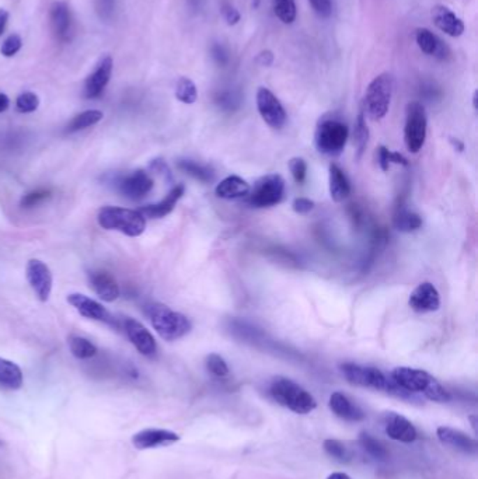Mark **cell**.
Wrapping results in <instances>:
<instances>
[{"mask_svg":"<svg viewBox=\"0 0 478 479\" xmlns=\"http://www.w3.org/2000/svg\"><path fill=\"white\" fill-rule=\"evenodd\" d=\"M390 379L410 394H424L428 400L435 402H447L450 400L446 388L428 372L411 367H396Z\"/></svg>","mask_w":478,"mask_h":479,"instance_id":"cell-1","label":"cell"},{"mask_svg":"<svg viewBox=\"0 0 478 479\" xmlns=\"http://www.w3.org/2000/svg\"><path fill=\"white\" fill-rule=\"evenodd\" d=\"M146 314L156 333L160 335V338L169 342L184 338L193 328L191 321L184 314L174 311L160 303L147 305Z\"/></svg>","mask_w":478,"mask_h":479,"instance_id":"cell-2","label":"cell"},{"mask_svg":"<svg viewBox=\"0 0 478 479\" xmlns=\"http://www.w3.org/2000/svg\"><path fill=\"white\" fill-rule=\"evenodd\" d=\"M269 394L279 405L299 415L310 413L317 408L314 397L286 377L274 379L269 386Z\"/></svg>","mask_w":478,"mask_h":479,"instance_id":"cell-3","label":"cell"},{"mask_svg":"<svg viewBox=\"0 0 478 479\" xmlns=\"http://www.w3.org/2000/svg\"><path fill=\"white\" fill-rule=\"evenodd\" d=\"M341 373L348 383L358 387L386 391L398 397L410 395V393L400 388L391 379L386 377V374L376 367L362 366L357 363H344L341 365Z\"/></svg>","mask_w":478,"mask_h":479,"instance_id":"cell-4","label":"cell"},{"mask_svg":"<svg viewBox=\"0 0 478 479\" xmlns=\"http://www.w3.org/2000/svg\"><path fill=\"white\" fill-rule=\"evenodd\" d=\"M394 76L383 72L376 76L368 86L364 98V112L372 121H380L386 116L390 108L391 97L394 93Z\"/></svg>","mask_w":478,"mask_h":479,"instance_id":"cell-5","label":"cell"},{"mask_svg":"<svg viewBox=\"0 0 478 479\" xmlns=\"http://www.w3.org/2000/svg\"><path fill=\"white\" fill-rule=\"evenodd\" d=\"M98 225L105 230H115L128 237H139L146 229V219L139 211L105 206L97 216Z\"/></svg>","mask_w":478,"mask_h":479,"instance_id":"cell-6","label":"cell"},{"mask_svg":"<svg viewBox=\"0 0 478 479\" xmlns=\"http://www.w3.org/2000/svg\"><path fill=\"white\" fill-rule=\"evenodd\" d=\"M348 136L350 129L343 121L334 116H324L315 128L314 144L323 154L338 155L343 153Z\"/></svg>","mask_w":478,"mask_h":479,"instance_id":"cell-7","label":"cell"},{"mask_svg":"<svg viewBox=\"0 0 478 479\" xmlns=\"http://www.w3.org/2000/svg\"><path fill=\"white\" fill-rule=\"evenodd\" d=\"M428 116L425 107L418 101L408 102L405 108V123H404V143L408 151L418 153L426 139Z\"/></svg>","mask_w":478,"mask_h":479,"instance_id":"cell-8","label":"cell"},{"mask_svg":"<svg viewBox=\"0 0 478 479\" xmlns=\"http://www.w3.org/2000/svg\"><path fill=\"white\" fill-rule=\"evenodd\" d=\"M285 194V181L279 174L261 177L246 197V202L253 208H271L278 205Z\"/></svg>","mask_w":478,"mask_h":479,"instance_id":"cell-9","label":"cell"},{"mask_svg":"<svg viewBox=\"0 0 478 479\" xmlns=\"http://www.w3.org/2000/svg\"><path fill=\"white\" fill-rule=\"evenodd\" d=\"M257 109L267 125L274 129H281L286 122V111L278 97L267 87L257 90Z\"/></svg>","mask_w":478,"mask_h":479,"instance_id":"cell-10","label":"cell"},{"mask_svg":"<svg viewBox=\"0 0 478 479\" xmlns=\"http://www.w3.org/2000/svg\"><path fill=\"white\" fill-rule=\"evenodd\" d=\"M26 276L38 300L43 303L48 301L54 283V277L48 265L41 259H30L26 266Z\"/></svg>","mask_w":478,"mask_h":479,"instance_id":"cell-11","label":"cell"},{"mask_svg":"<svg viewBox=\"0 0 478 479\" xmlns=\"http://www.w3.org/2000/svg\"><path fill=\"white\" fill-rule=\"evenodd\" d=\"M68 303L75 307V310L89 318V319H94V321H101V323H105L111 327H115L118 328V323H117V319L115 317L111 315V312L103 307L100 303H97L96 300L82 294V293H72L68 296Z\"/></svg>","mask_w":478,"mask_h":479,"instance_id":"cell-12","label":"cell"},{"mask_svg":"<svg viewBox=\"0 0 478 479\" xmlns=\"http://www.w3.org/2000/svg\"><path fill=\"white\" fill-rule=\"evenodd\" d=\"M124 328L130 344L137 349V352L146 358H153L157 352V345L153 335L146 330L143 324L133 318H125Z\"/></svg>","mask_w":478,"mask_h":479,"instance_id":"cell-13","label":"cell"},{"mask_svg":"<svg viewBox=\"0 0 478 479\" xmlns=\"http://www.w3.org/2000/svg\"><path fill=\"white\" fill-rule=\"evenodd\" d=\"M180 440V436L166 429H144L133 434L132 444L137 450L167 447Z\"/></svg>","mask_w":478,"mask_h":479,"instance_id":"cell-14","label":"cell"},{"mask_svg":"<svg viewBox=\"0 0 478 479\" xmlns=\"http://www.w3.org/2000/svg\"><path fill=\"white\" fill-rule=\"evenodd\" d=\"M408 304L415 312H419V314L432 312V311L439 310L440 296H439L438 289L432 283L422 282L411 291Z\"/></svg>","mask_w":478,"mask_h":479,"instance_id":"cell-15","label":"cell"},{"mask_svg":"<svg viewBox=\"0 0 478 479\" xmlns=\"http://www.w3.org/2000/svg\"><path fill=\"white\" fill-rule=\"evenodd\" d=\"M153 185L154 183L151 177L146 172L137 170L124 177L118 184V190L124 197L132 201H139L153 190Z\"/></svg>","mask_w":478,"mask_h":479,"instance_id":"cell-16","label":"cell"},{"mask_svg":"<svg viewBox=\"0 0 478 479\" xmlns=\"http://www.w3.org/2000/svg\"><path fill=\"white\" fill-rule=\"evenodd\" d=\"M112 58L110 55L101 58L97 63L94 72L86 79L84 83V97L86 98H97L101 96L104 89L107 87L111 75H112Z\"/></svg>","mask_w":478,"mask_h":479,"instance_id":"cell-17","label":"cell"},{"mask_svg":"<svg viewBox=\"0 0 478 479\" xmlns=\"http://www.w3.org/2000/svg\"><path fill=\"white\" fill-rule=\"evenodd\" d=\"M384 430L390 439L401 443H412L418 436L415 426L405 416L396 412H386Z\"/></svg>","mask_w":478,"mask_h":479,"instance_id":"cell-18","label":"cell"},{"mask_svg":"<svg viewBox=\"0 0 478 479\" xmlns=\"http://www.w3.org/2000/svg\"><path fill=\"white\" fill-rule=\"evenodd\" d=\"M438 439L446 444L450 446L458 451H463L465 454H475L478 450V444L475 441V439L470 437L468 434H465L461 430L449 427V426H440L436 430Z\"/></svg>","mask_w":478,"mask_h":479,"instance_id":"cell-19","label":"cell"},{"mask_svg":"<svg viewBox=\"0 0 478 479\" xmlns=\"http://www.w3.org/2000/svg\"><path fill=\"white\" fill-rule=\"evenodd\" d=\"M432 20L433 24L449 37L456 38L464 33V23L461 19L446 6H435L432 9Z\"/></svg>","mask_w":478,"mask_h":479,"instance_id":"cell-20","label":"cell"},{"mask_svg":"<svg viewBox=\"0 0 478 479\" xmlns=\"http://www.w3.org/2000/svg\"><path fill=\"white\" fill-rule=\"evenodd\" d=\"M89 279L93 290L101 300L112 303L119 297V286L111 273L105 271H94L90 272Z\"/></svg>","mask_w":478,"mask_h":479,"instance_id":"cell-21","label":"cell"},{"mask_svg":"<svg viewBox=\"0 0 478 479\" xmlns=\"http://www.w3.org/2000/svg\"><path fill=\"white\" fill-rule=\"evenodd\" d=\"M184 191V185H176L162 202L143 206L139 209V212L144 216V219H162L173 212L177 202L183 198Z\"/></svg>","mask_w":478,"mask_h":479,"instance_id":"cell-22","label":"cell"},{"mask_svg":"<svg viewBox=\"0 0 478 479\" xmlns=\"http://www.w3.org/2000/svg\"><path fill=\"white\" fill-rule=\"evenodd\" d=\"M415 41L424 54L435 56L439 61H446L450 55L447 45L428 29H418L415 31Z\"/></svg>","mask_w":478,"mask_h":479,"instance_id":"cell-23","label":"cell"},{"mask_svg":"<svg viewBox=\"0 0 478 479\" xmlns=\"http://www.w3.org/2000/svg\"><path fill=\"white\" fill-rule=\"evenodd\" d=\"M330 409L341 419L348 422H361L365 419V412L355 405L345 394L334 393L330 397Z\"/></svg>","mask_w":478,"mask_h":479,"instance_id":"cell-24","label":"cell"},{"mask_svg":"<svg viewBox=\"0 0 478 479\" xmlns=\"http://www.w3.org/2000/svg\"><path fill=\"white\" fill-rule=\"evenodd\" d=\"M329 190L334 202H344L351 195V184L340 166L331 163L329 167Z\"/></svg>","mask_w":478,"mask_h":479,"instance_id":"cell-25","label":"cell"},{"mask_svg":"<svg viewBox=\"0 0 478 479\" xmlns=\"http://www.w3.org/2000/svg\"><path fill=\"white\" fill-rule=\"evenodd\" d=\"M250 184L243 180L239 176H229L225 180H222L215 190V194L221 199H239V198H246L247 194L250 192Z\"/></svg>","mask_w":478,"mask_h":479,"instance_id":"cell-26","label":"cell"},{"mask_svg":"<svg viewBox=\"0 0 478 479\" xmlns=\"http://www.w3.org/2000/svg\"><path fill=\"white\" fill-rule=\"evenodd\" d=\"M54 33L61 41H66L70 33V12L65 2H54L50 12Z\"/></svg>","mask_w":478,"mask_h":479,"instance_id":"cell-27","label":"cell"},{"mask_svg":"<svg viewBox=\"0 0 478 479\" xmlns=\"http://www.w3.org/2000/svg\"><path fill=\"white\" fill-rule=\"evenodd\" d=\"M23 383L24 376L22 369L16 363L0 358V388L16 391L23 387Z\"/></svg>","mask_w":478,"mask_h":479,"instance_id":"cell-28","label":"cell"},{"mask_svg":"<svg viewBox=\"0 0 478 479\" xmlns=\"http://www.w3.org/2000/svg\"><path fill=\"white\" fill-rule=\"evenodd\" d=\"M393 225L398 231L411 233V231H417L418 229H421L422 219L417 213H414L408 209L398 208L394 213Z\"/></svg>","mask_w":478,"mask_h":479,"instance_id":"cell-29","label":"cell"},{"mask_svg":"<svg viewBox=\"0 0 478 479\" xmlns=\"http://www.w3.org/2000/svg\"><path fill=\"white\" fill-rule=\"evenodd\" d=\"M104 114L98 109H87L79 115H76L66 126L68 133H75L83 129H87L96 123H98L103 119Z\"/></svg>","mask_w":478,"mask_h":479,"instance_id":"cell-30","label":"cell"},{"mask_svg":"<svg viewBox=\"0 0 478 479\" xmlns=\"http://www.w3.org/2000/svg\"><path fill=\"white\" fill-rule=\"evenodd\" d=\"M179 169L202 183H211L214 180V172L209 166L200 165L193 160H180Z\"/></svg>","mask_w":478,"mask_h":479,"instance_id":"cell-31","label":"cell"},{"mask_svg":"<svg viewBox=\"0 0 478 479\" xmlns=\"http://www.w3.org/2000/svg\"><path fill=\"white\" fill-rule=\"evenodd\" d=\"M69 349L76 359L86 360L91 359L97 355V348L89 340L82 337H70L69 338Z\"/></svg>","mask_w":478,"mask_h":479,"instance_id":"cell-32","label":"cell"},{"mask_svg":"<svg viewBox=\"0 0 478 479\" xmlns=\"http://www.w3.org/2000/svg\"><path fill=\"white\" fill-rule=\"evenodd\" d=\"M354 140H355V146L358 150V158H361V155L364 154L368 140H369V128L366 123V115L364 112V109H361V112L357 116L355 121V128H354Z\"/></svg>","mask_w":478,"mask_h":479,"instance_id":"cell-33","label":"cell"},{"mask_svg":"<svg viewBox=\"0 0 478 479\" xmlns=\"http://www.w3.org/2000/svg\"><path fill=\"white\" fill-rule=\"evenodd\" d=\"M272 10L283 24H292L297 16L294 0H272Z\"/></svg>","mask_w":478,"mask_h":479,"instance_id":"cell-34","label":"cell"},{"mask_svg":"<svg viewBox=\"0 0 478 479\" xmlns=\"http://www.w3.org/2000/svg\"><path fill=\"white\" fill-rule=\"evenodd\" d=\"M176 97L180 102L191 105L198 100V89L188 77H180L176 86Z\"/></svg>","mask_w":478,"mask_h":479,"instance_id":"cell-35","label":"cell"},{"mask_svg":"<svg viewBox=\"0 0 478 479\" xmlns=\"http://www.w3.org/2000/svg\"><path fill=\"white\" fill-rule=\"evenodd\" d=\"M359 443L361 446L364 447V450L371 455L375 459H386L389 457V453L386 450V447L379 441L376 440L375 437H372L369 433L366 432H362L361 436H359Z\"/></svg>","mask_w":478,"mask_h":479,"instance_id":"cell-36","label":"cell"},{"mask_svg":"<svg viewBox=\"0 0 478 479\" xmlns=\"http://www.w3.org/2000/svg\"><path fill=\"white\" fill-rule=\"evenodd\" d=\"M324 450L326 453L338 459L340 462H348L351 459V453L350 450L347 448V446L344 443H341L340 440H334V439H329L324 441Z\"/></svg>","mask_w":478,"mask_h":479,"instance_id":"cell-37","label":"cell"},{"mask_svg":"<svg viewBox=\"0 0 478 479\" xmlns=\"http://www.w3.org/2000/svg\"><path fill=\"white\" fill-rule=\"evenodd\" d=\"M40 107V98L33 91L22 93L16 100V108L22 114H31Z\"/></svg>","mask_w":478,"mask_h":479,"instance_id":"cell-38","label":"cell"},{"mask_svg":"<svg viewBox=\"0 0 478 479\" xmlns=\"http://www.w3.org/2000/svg\"><path fill=\"white\" fill-rule=\"evenodd\" d=\"M207 369L216 377H226L229 374V366L226 360L218 353H211L207 358Z\"/></svg>","mask_w":478,"mask_h":479,"instance_id":"cell-39","label":"cell"},{"mask_svg":"<svg viewBox=\"0 0 478 479\" xmlns=\"http://www.w3.org/2000/svg\"><path fill=\"white\" fill-rule=\"evenodd\" d=\"M22 47H23L22 37L19 34H12L3 41L2 47H0V54L6 58H12L22 50Z\"/></svg>","mask_w":478,"mask_h":479,"instance_id":"cell-40","label":"cell"},{"mask_svg":"<svg viewBox=\"0 0 478 479\" xmlns=\"http://www.w3.org/2000/svg\"><path fill=\"white\" fill-rule=\"evenodd\" d=\"M289 170L292 173L293 180L297 184H303L306 181V176H307V165L303 158L300 157H293L290 162H289Z\"/></svg>","mask_w":478,"mask_h":479,"instance_id":"cell-41","label":"cell"},{"mask_svg":"<svg viewBox=\"0 0 478 479\" xmlns=\"http://www.w3.org/2000/svg\"><path fill=\"white\" fill-rule=\"evenodd\" d=\"M50 197H51V191H48V190H37V191H33V192H30V194H27V195L23 197V199H22V206L26 208V209L38 206V205H41L43 202H45Z\"/></svg>","mask_w":478,"mask_h":479,"instance_id":"cell-42","label":"cell"},{"mask_svg":"<svg viewBox=\"0 0 478 479\" xmlns=\"http://www.w3.org/2000/svg\"><path fill=\"white\" fill-rule=\"evenodd\" d=\"M315 15L322 19H329L333 13V0H308Z\"/></svg>","mask_w":478,"mask_h":479,"instance_id":"cell-43","label":"cell"},{"mask_svg":"<svg viewBox=\"0 0 478 479\" xmlns=\"http://www.w3.org/2000/svg\"><path fill=\"white\" fill-rule=\"evenodd\" d=\"M221 12H222V16H223L227 26H236L240 22L241 16H240L239 10L234 6H232L230 3H223Z\"/></svg>","mask_w":478,"mask_h":479,"instance_id":"cell-44","label":"cell"},{"mask_svg":"<svg viewBox=\"0 0 478 479\" xmlns=\"http://www.w3.org/2000/svg\"><path fill=\"white\" fill-rule=\"evenodd\" d=\"M292 208L299 215H306L314 209V202L308 198H296L292 204Z\"/></svg>","mask_w":478,"mask_h":479,"instance_id":"cell-45","label":"cell"},{"mask_svg":"<svg viewBox=\"0 0 478 479\" xmlns=\"http://www.w3.org/2000/svg\"><path fill=\"white\" fill-rule=\"evenodd\" d=\"M211 52H212L214 59H215L219 65H226V63H227V61H229V54H227V51H226V48H225L223 45L215 44V45L212 47Z\"/></svg>","mask_w":478,"mask_h":479,"instance_id":"cell-46","label":"cell"},{"mask_svg":"<svg viewBox=\"0 0 478 479\" xmlns=\"http://www.w3.org/2000/svg\"><path fill=\"white\" fill-rule=\"evenodd\" d=\"M390 150L384 146H380L378 149V160H379V165H380V169L383 172H387L390 169Z\"/></svg>","mask_w":478,"mask_h":479,"instance_id":"cell-47","label":"cell"},{"mask_svg":"<svg viewBox=\"0 0 478 479\" xmlns=\"http://www.w3.org/2000/svg\"><path fill=\"white\" fill-rule=\"evenodd\" d=\"M274 59H275L274 54H272L269 50H265V51H261V52L255 56L254 61H255L258 65L268 68V66H271V65L274 63Z\"/></svg>","mask_w":478,"mask_h":479,"instance_id":"cell-48","label":"cell"},{"mask_svg":"<svg viewBox=\"0 0 478 479\" xmlns=\"http://www.w3.org/2000/svg\"><path fill=\"white\" fill-rule=\"evenodd\" d=\"M390 165L408 166V160H407L403 154H400V153H397V151H391V153H390Z\"/></svg>","mask_w":478,"mask_h":479,"instance_id":"cell-49","label":"cell"},{"mask_svg":"<svg viewBox=\"0 0 478 479\" xmlns=\"http://www.w3.org/2000/svg\"><path fill=\"white\" fill-rule=\"evenodd\" d=\"M8 22H9V12L5 9H0V36L3 34Z\"/></svg>","mask_w":478,"mask_h":479,"instance_id":"cell-50","label":"cell"},{"mask_svg":"<svg viewBox=\"0 0 478 479\" xmlns=\"http://www.w3.org/2000/svg\"><path fill=\"white\" fill-rule=\"evenodd\" d=\"M9 107H10V98L5 93H0V114L8 111Z\"/></svg>","mask_w":478,"mask_h":479,"instance_id":"cell-51","label":"cell"},{"mask_svg":"<svg viewBox=\"0 0 478 479\" xmlns=\"http://www.w3.org/2000/svg\"><path fill=\"white\" fill-rule=\"evenodd\" d=\"M100 3H101V9L104 13L110 15L112 8H114V0H100Z\"/></svg>","mask_w":478,"mask_h":479,"instance_id":"cell-52","label":"cell"},{"mask_svg":"<svg viewBox=\"0 0 478 479\" xmlns=\"http://www.w3.org/2000/svg\"><path fill=\"white\" fill-rule=\"evenodd\" d=\"M327 479H352V478L344 472H333Z\"/></svg>","mask_w":478,"mask_h":479,"instance_id":"cell-53","label":"cell"},{"mask_svg":"<svg viewBox=\"0 0 478 479\" xmlns=\"http://www.w3.org/2000/svg\"><path fill=\"white\" fill-rule=\"evenodd\" d=\"M450 142H451V143H453V144H454V147H456V146H457V147H458V151H461V150H463V149H464V146H463V143H461V142H458V140H457V139H456V140H454V139H450Z\"/></svg>","mask_w":478,"mask_h":479,"instance_id":"cell-54","label":"cell"},{"mask_svg":"<svg viewBox=\"0 0 478 479\" xmlns=\"http://www.w3.org/2000/svg\"><path fill=\"white\" fill-rule=\"evenodd\" d=\"M477 96H478V93L477 91H474V94H472V107L477 109Z\"/></svg>","mask_w":478,"mask_h":479,"instance_id":"cell-55","label":"cell"},{"mask_svg":"<svg viewBox=\"0 0 478 479\" xmlns=\"http://www.w3.org/2000/svg\"><path fill=\"white\" fill-rule=\"evenodd\" d=\"M3 446V441L2 440H0V447H2Z\"/></svg>","mask_w":478,"mask_h":479,"instance_id":"cell-56","label":"cell"}]
</instances>
